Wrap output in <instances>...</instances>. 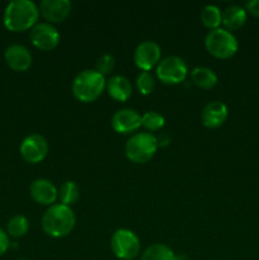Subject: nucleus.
Returning <instances> with one entry per match:
<instances>
[{
  "label": "nucleus",
  "instance_id": "1",
  "mask_svg": "<svg viewBox=\"0 0 259 260\" xmlns=\"http://www.w3.org/2000/svg\"><path fill=\"white\" fill-rule=\"evenodd\" d=\"M40 10L30 0H14L7 5L3 22L12 32H24L37 24Z\"/></svg>",
  "mask_w": 259,
  "mask_h": 260
},
{
  "label": "nucleus",
  "instance_id": "2",
  "mask_svg": "<svg viewBox=\"0 0 259 260\" xmlns=\"http://www.w3.org/2000/svg\"><path fill=\"white\" fill-rule=\"evenodd\" d=\"M76 217L69 206L53 205L42 217V229L51 238L68 236L75 228Z\"/></svg>",
  "mask_w": 259,
  "mask_h": 260
},
{
  "label": "nucleus",
  "instance_id": "3",
  "mask_svg": "<svg viewBox=\"0 0 259 260\" xmlns=\"http://www.w3.org/2000/svg\"><path fill=\"white\" fill-rule=\"evenodd\" d=\"M106 79L95 70H84L74 79V96L83 103H90L98 99L106 88Z\"/></svg>",
  "mask_w": 259,
  "mask_h": 260
},
{
  "label": "nucleus",
  "instance_id": "4",
  "mask_svg": "<svg viewBox=\"0 0 259 260\" xmlns=\"http://www.w3.org/2000/svg\"><path fill=\"white\" fill-rule=\"evenodd\" d=\"M157 150V140L149 132L136 134L127 141L124 154L130 161L135 164H144L152 159Z\"/></svg>",
  "mask_w": 259,
  "mask_h": 260
},
{
  "label": "nucleus",
  "instance_id": "5",
  "mask_svg": "<svg viewBox=\"0 0 259 260\" xmlns=\"http://www.w3.org/2000/svg\"><path fill=\"white\" fill-rule=\"evenodd\" d=\"M205 46L208 53H211L213 57L222 58V60L233 57L239 48L235 36L225 28L210 30L205 38Z\"/></svg>",
  "mask_w": 259,
  "mask_h": 260
},
{
  "label": "nucleus",
  "instance_id": "6",
  "mask_svg": "<svg viewBox=\"0 0 259 260\" xmlns=\"http://www.w3.org/2000/svg\"><path fill=\"white\" fill-rule=\"evenodd\" d=\"M111 248L114 255L122 260H132L140 253V240L136 234L127 229H119L112 235Z\"/></svg>",
  "mask_w": 259,
  "mask_h": 260
},
{
  "label": "nucleus",
  "instance_id": "7",
  "mask_svg": "<svg viewBox=\"0 0 259 260\" xmlns=\"http://www.w3.org/2000/svg\"><path fill=\"white\" fill-rule=\"evenodd\" d=\"M188 68L184 60L178 56H169L160 61L156 68V76L160 81L168 85H175L187 78Z\"/></svg>",
  "mask_w": 259,
  "mask_h": 260
},
{
  "label": "nucleus",
  "instance_id": "8",
  "mask_svg": "<svg viewBox=\"0 0 259 260\" xmlns=\"http://www.w3.org/2000/svg\"><path fill=\"white\" fill-rule=\"evenodd\" d=\"M30 42L42 51H51L60 42V33L50 23H37L30 29Z\"/></svg>",
  "mask_w": 259,
  "mask_h": 260
},
{
  "label": "nucleus",
  "instance_id": "9",
  "mask_svg": "<svg viewBox=\"0 0 259 260\" xmlns=\"http://www.w3.org/2000/svg\"><path fill=\"white\" fill-rule=\"evenodd\" d=\"M20 155L23 159L30 164H38L48 154L47 140L37 134L29 135L20 144Z\"/></svg>",
  "mask_w": 259,
  "mask_h": 260
},
{
  "label": "nucleus",
  "instance_id": "10",
  "mask_svg": "<svg viewBox=\"0 0 259 260\" xmlns=\"http://www.w3.org/2000/svg\"><path fill=\"white\" fill-rule=\"evenodd\" d=\"M161 57V48L154 41H145L140 43L134 53V61L142 71H149L157 65Z\"/></svg>",
  "mask_w": 259,
  "mask_h": 260
},
{
  "label": "nucleus",
  "instance_id": "11",
  "mask_svg": "<svg viewBox=\"0 0 259 260\" xmlns=\"http://www.w3.org/2000/svg\"><path fill=\"white\" fill-rule=\"evenodd\" d=\"M141 126V116L134 109H121V111H117L112 117V127L118 134H131Z\"/></svg>",
  "mask_w": 259,
  "mask_h": 260
},
{
  "label": "nucleus",
  "instance_id": "12",
  "mask_svg": "<svg viewBox=\"0 0 259 260\" xmlns=\"http://www.w3.org/2000/svg\"><path fill=\"white\" fill-rule=\"evenodd\" d=\"M5 62L14 71H27L32 65L29 50L22 45H12L5 50Z\"/></svg>",
  "mask_w": 259,
  "mask_h": 260
},
{
  "label": "nucleus",
  "instance_id": "13",
  "mask_svg": "<svg viewBox=\"0 0 259 260\" xmlns=\"http://www.w3.org/2000/svg\"><path fill=\"white\" fill-rule=\"evenodd\" d=\"M40 10L46 20L60 23L70 15L71 3L69 0H43L40 5Z\"/></svg>",
  "mask_w": 259,
  "mask_h": 260
},
{
  "label": "nucleus",
  "instance_id": "14",
  "mask_svg": "<svg viewBox=\"0 0 259 260\" xmlns=\"http://www.w3.org/2000/svg\"><path fill=\"white\" fill-rule=\"evenodd\" d=\"M30 197L33 201L43 206H50L56 202L58 192L52 182L47 179H36L29 187Z\"/></svg>",
  "mask_w": 259,
  "mask_h": 260
},
{
  "label": "nucleus",
  "instance_id": "15",
  "mask_svg": "<svg viewBox=\"0 0 259 260\" xmlns=\"http://www.w3.org/2000/svg\"><path fill=\"white\" fill-rule=\"evenodd\" d=\"M228 107L222 102H211L202 112V123L207 128H218L228 119Z\"/></svg>",
  "mask_w": 259,
  "mask_h": 260
},
{
  "label": "nucleus",
  "instance_id": "16",
  "mask_svg": "<svg viewBox=\"0 0 259 260\" xmlns=\"http://www.w3.org/2000/svg\"><path fill=\"white\" fill-rule=\"evenodd\" d=\"M109 96L117 102H126L132 94V85L127 78L122 75H114L109 78L106 84Z\"/></svg>",
  "mask_w": 259,
  "mask_h": 260
},
{
  "label": "nucleus",
  "instance_id": "17",
  "mask_svg": "<svg viewBox=\"0 0 259 260\" xmlns=\"http://www.w3.org/2000/svg\"><path fill=\"white\" fill-rule=\"evenodd\" d=\"M246 22V10L240 5H230L221 13V24L226 30H236Z\"/></svg>",
  "mask_w": 259,
  "mask_h": 260
},
{
  "label": "nucleus",
  "instance_id": "18",
  "mask_svg": "<svg viewBox=\"0 0 259 260\" xmlns=\"http://www.w3.org/2000/svg\"><path fill=\"white\" fill-rule=\"evenodd\" d=\"M190 76L193 83L201 89H212L217 84V75L208 68H195Z\"/></svg>",
  "mask_w": 259,
  "mask_h": 260
},
{
  "label": "nucleus",
  "instance_id": "19",
  "mask_svg": "<svg viewBox=\"0 0 259 260\" xmlns=\"http://www.w3.org/2000/svg\"><path fill=\"white\" fill-rule=\"evenodd\" d=\"M141 260H179L174 251L164 244H154L149 246L141 255Z\"/></svg>",
  "mask_w": 259,
  "mask_h": 260
},
{
  "label": "nucleus",
  "instance_id": "20",
  "mask_svg": "<svg viewBox=\"0 0 259 260\" xmlns=\"http://www.w3.org/2000/svg\"><path fill=\"white\" fill-rule=\"evenodd\" d=\"M201 22L208 29H217L221 24V10L216 5H206L201 12Z\"/></svg>",
  "mask_w": 259,
  "mask_h": 260
},
{
  "label": "nucleus",
  "instance_id": "21",
  "mask_svg": "<svg viewBox=\"0 0 259 260\" xmlns=\"http://www.w3.org/2000/svg\"><path fill=\"white\" fill-rule=\"evenodd\" d=\"M7 230L8 234H9L10 236H13V238H23V236L28 233V230H29V221H28V218L24 217V216H14V217L10 218L9 222H8Z\"/></svg>",
  "mask_w": 259,
  "mask_h": 260
},
{
  "label": "nucleus",
  "instance_id": "22",
  "mask_svg": "<svg viewBox=\"0 0 259 260\" xmlns=\"http://www.w3.org/2000/svg\"><path fill=\"white\" fill-rule=\"evenodd\" d=\"M58 198L61 205L69 206L74 205L79 198V187L74 182H65L58 190Z\"/></svg>",
  "mask_w": 259,
  "mask_h": 260
},
{
  "label": "nucleus",
  "instance_id": "23",
  "mask_svg": "<svg viewBox=\"0 0 259 260\" xmlns=\"http://www.w3.org/2000/svg\"><path fill=\"white\" fill-rule=\"evenodd\" d=\"M142 126L147 129V131H157L161 128L165 123L164 117L157 112H146L144 116H141Z\"/></svg>",
  "mask_w": 259,
  "mask_h": 260
},
{
  "label": "nucleus",
  "instance_id": "24",
  "mask_svg": "<svg viewBox=\"0 0 259 260\" xmlns=\"http://www.w3.org/2000/svg\"><path fill=\"white\" fill-rule=\"evenodd\" d=\"M136 86L140 90V93L144 95H149L154 91L155 88V79L149 71H142L136 80Z\"/></svg>",
  "mask_w": 259,
  "mask_h": 260
},
{
  "label": "nucleus",
  "instance_id": "25",
  "mask_svg": "<svg viewBox=\"0 0 259 260\" xmlns=\"http://www.w3.org/2000/svg\"><path fill=\"white\" fill-rule=\"evenodd\" d=\"M116 68V58L109 53H104L96 60L95 62V71H98L101 75H107L111 74Z\"/></svg>",
  "mask_w": 259,
  "mask_h": 260
},
{
  "label": "nucleus",
  "instance_id": "26",
  "mask_svg": "<svg viewBox=\"0 0 259 260\" xmlns=\"http://www.w3.org/2000/svg\"><path fill=\"white\" fill-rule=\"evenodd\" d=\"M9 245H10L9 236H8V234L5 233L4 230L0 229V256H2L3 254H5V251L8 250Z\"/></svg>",
  "mask_w": 259,
  "mask_h": 260
},
{
  "label": "nucleus",
  "instance_id": "27",
  "mask_svg": "<svg viewBox=\"0 0 259 260\" xmlns=\"http://www.w3.org/2000/svg\"><path fill=\"white\" fill-rule=\"evenodd\" d=\"M245 8L250 14L259 18V0H250V2H246Z\"/></svg>",
  "mask_w": 259,
  "mask_h": 260
},
{
  "label": "nucleus",
  "instance_id": "28",
  "mask_svg": "<svg viewBox=\"0 0 259 260\" xmlns=\"http://www.w3.org/2000/svg\"><path fill=\"white\" fill-rule=\"evenodd\" d=\"M18 260H28V259H18Z\"/></svg>",
  "mask_w": 259,
  "mask_h": 260
}]
</instances>
